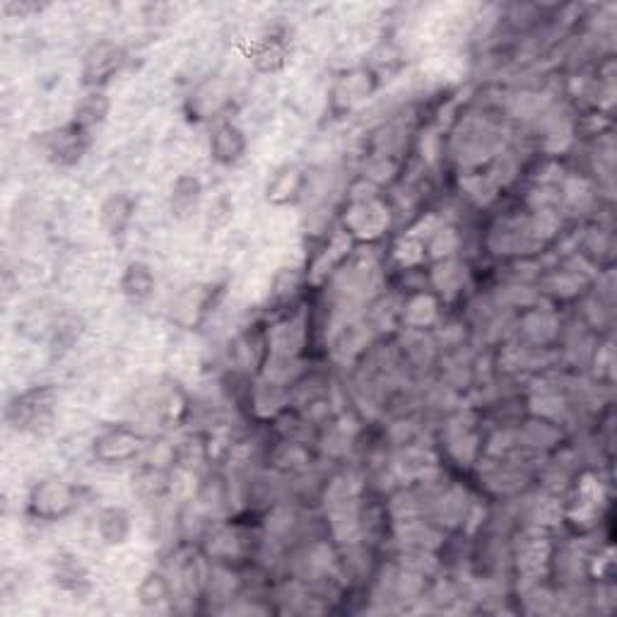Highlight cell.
<instances>
[{
    "instance_id": "1",
    "label": "cell",
    "mask_w": 617,
    "mask_h": 617,
    "mask_svg": "<svg viewBox=\"0 0 617 617\" xmlns=\"http://www.w3.org/2000/svg\"><path fill=\"white\" fill-rule=\"evenodd\" d=\"M75 502H78V492L73 485L63 483V480H44L32 490L29 511L34 519L58 521L73 511Z\"/></svg>"
},
{
    "instance_id": "2",
    "label": "cell",
    "mask_w": 617,
    "mask_h": 617,
    "mask_svg": "<svg viewBox=\"0 0 617 617\" xmlns=\"http://www.w3.org/2000/svg\"><path fill=\"white\" fill-rule=\"evenodd\" d=\"M8 420L17 430H37L54 420V391L32 389L8 405Z\"/></svg>"
},
{
    "instance_id": "3",
    "label": "cell",
    "mask_w": 617,
    "mask_h": 617,
    "mask_svg": "<svg viewBox=\"0 0 617 617\" xmlns=\"http://www.w3.org/2000/svg\"><path fill=\"white\" fill-rule=\"evenodd\" d=\"M126 63V54L114 41H97L82 58V78L90 90H102Z\"/></svg>"
},
{
    "instance_id": "4",
    "label": "cell",
    "mask_w": 617,
    "mask_h": 617,
    "mask_svg": "<svg viewBox=\"0 0 617 617\" xmlns=\"http://www.w3.org/2000/svg\"><path fill=\"white\" fill-rule=\"evenodd\" d=\"M389 208L376 196H355L345 213V227L357 239H376L389 227Z\"/></svg>"
},
{
    "instance_id": "5",
    "label": "cell",
    "mask_w": 617,
    "mask_h": 617,
    "mask_svg": "<svg viewBox=\"0 0 617 617\" xmlns=\"http://www.w3.org/2000/svg\"><path fill=\"white\" fill-rule=\"evenodd\" d=\"M39 148L44 152L46 160L68 167V164H75L85 155L87 131L80 128L78 123H68V126L56 128L51 133H41Z\"/></svg>"
},
{
    "instance_id": "6",
    "label": "cell",
    "mask_w": 617,
    "mask_h": 617,
    "mask_svg": "<svg viewBox=\"0 0 617 617\" xmlns=\"http://www.w3.org/2000/svg\"><path fill=\"white\" fill-rule=\"evenodd\" d=\"M140 449H143V439L135 432L126 430V427L99 434L92 444L94 458L107 463V466H119V463L133 461L140 454Z\"/></svg>"
},
{
    "instance_id": "7",
    "label": "cell",
    "mask_w": 617,
    "mask_h": 617,
    "mask_svg": "<svg viewBox=\"0 0 617 617\" xmlns=\"http://www.w3.org/2000/svg\"><path fill=\"white\" fill-rule=\"evenodd\" d=\"M229 104H232V85L220 75L203 80L188 99V107L196 119H220Z\"/></svg>"
},
{
    "instance_id": "8",
    "label": "cell",
    "mask_w": 617,
    "mask_h": 617,
    "mask_svg": "<svg viewBox=\"0 0 617 617\" xmlns=\"http://www.w3.org/2000/svg\"><path fill=\"white\" fill-rule=\"evenodd\" d=\"M246 133L237 123L220 119L215 123L213 133H210V155L217 164H225V167H232L246 155Z\"/></svg>"
},
{
    "instance_id": "9",
    "label": "cell",
    "mask_w": 617,
    "mask_h": 617,
    "mask_svg": "<svg viewBox=\"0 0 617 617\" xmlns=\"http://www.w3.org/2000/svg\"><path fill=\"white\" fill-rule=\"evenodd\" d=\"M307 188V174L297 164H282L266 186V198L273 205H290L302 198Z\"/></svg>"
},
{
    "instance_id": "10",
    "label": "cell",
    "mask_w": 617,
    "mask_h": 617,
    "mask_svg": "<svg viewBox=\"0 0 617 617\" xmlns=\"http://www.w3.org/2000/svg\"><path fill=\"white\" fill-rule=\"evenodd\" d=\"M133 217H135V201L128 196V193H114V196H109L107 201L102 203V210H99V222H102L104 232H107L109 237H121V234H126Z\"/></svg>"
},
{
    "instance_id": "11",
    "label": "cell",
    "mask_w": 617,
    "mask_h": 617,
    "mask_svg": "<svg viewBox=\"0 0 617 617\" xmlns=\"http://www.w3.org/2000/svg\"><path fill=\"white\" fill-rule=\"evenodd\" d=\"M174 487V475L160 463H145L133 473V492L140 499H162Z\"/></svg>"
},
{
    "instance_id": "12",
    "label": "cell",
    "mask_w": 617,
    "mask_h": 617,
    "mask_svg": "<svg viewBox=\"0 0 617 617\" xmlns=\"http://www.w3.org/2000/svg\"><path fill=\"white\" fill-rule=\"evenodd\" d=\"M155 287H157L155 273H152L148 263L133 261L128 263L126 270H123L121 292L131 299V302H145V299H150L155 295Z\"/></svg>"
},
{
    "instance_id": "13",
    "label": "cell",
    "mask_w": 617,
    "mask_h": 617,
    "mask_svg": "<svg viewBox=\"0 0 617 617\" xmlns=\"http://www.w3.org/2000/svg\"><path fill=\"white\" fill-rule=\"evenodd\" d=\"M133 521L126 509L107 507L99 511L97 516V533L107 545H123L131 538Z\"/></svg>"
},
{
    "instance_id": "14",
    "label": "cell",
    "mask_w": 617,
    "mask_h": 617,
    "mask_svg": "<svg viewBox=\"0 0 617 617\" xmlns=\"http://www.w3.org/2000/svg\"><path fill=\"white\" fill-rule=\"evenodd\" d=\"M111 102L109 97L104 94V90H90L85 92L78 99V104H75V119L73 123H78L80 128H85V131H90L92 126H97V123H102L109 116Z\"/></svg>"
},
{
    "instance_id": "15",
    "label": "cell",
    "mask_w": 617,
    "mask_h": 617,
    "mask_svg": "<svg viewBox=\"0 0 617 617\" xmlns=\"http://www.w3.org/2000/svg\"><path fill=\"white\" fill-rule=\"evenodd\" d=\"M203 198V184L196 174H181L172 186V210L176 215H188L198 208Z\"/></svg>"
},
{
    "instance_id": "16",
    "label": "cell",
    "mask_w": 617,
    "mask_h": 617,
    "mask_svg": "<svg viewBox=\"0 0 617 617\" xmlns=\"http://www.w3.org/2000/svg\"><path fill=\"white\" fill-rule=\"evenodd\" d=\"M135 593H138L140 605H145V608H157V605L172 601V581L164 577L162 572H148L143 579H140Z\"/></svg>"
},
{
    "instance_id": "17",
    "label": "cell",
    "mask_w": 617,
    "mask_h": 617,
    "mask_svg": "<svg viewBox=\"0 0 617 617\" xmlns=\"http://www.w3.org/2000/svg\"><path fill=\"white\" fill-rule=\"evenodd\" d=\"M251 58H254L256 68L261 70V73H275V70H280L282 66H285L287 46L282 44L280 37H266V39L256 41Z\"/></svg>"
},
{
    "instance_id": "18",
    "label": "cell",
    "mask_w": 617,
    "mask_h": 617,
    "mask_svg": "<svg viewBox=\"0 0 617 617\" xmlns=\"http://www.w3.org/2000/svg\"><path fill=\"white\" fill-rule=\"evenodd\" d=\"M403 321L410 328H425L437 321V302H434V297L425 295V292L410 297L403 307Z\"/></svg>"
}]
</instances>
